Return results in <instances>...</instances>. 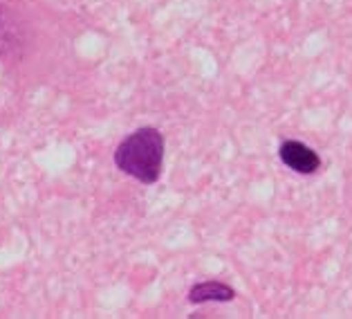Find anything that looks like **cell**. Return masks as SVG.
<instances>
[{
  "instance_id": "6da1fadb",
  "label": "cell",
  "mask_w": 352,
  "mask_h": 319,
  "mask_svg": "<svg viewBox=\"0 0 352 319\" xmlns=\"http://www.w3.org/2000/svg\"><path fill=\"white\" fill-rule=\"evenodd\" d=\"M162 162H164V135L151 126L137 128L115 151V165L119 171L133 176L144 185L157 183Z\"/></svg>"
},
{
  "instance_id": "7a4b0ae2",
  "label": "cell",
  "mask_w": 352,
  "mask_h": 319,
  "mask_svg": "<svg viewBox=\"0 0 352 319\" xmlns=\"http://www.w3.org/2000/svg\"><path fill=\"white\" fill-rule=\"evenodd\" d=\"M278 155L283 160V165H287L296 174H314L321 167V160L310 146L300 144V142H283Z\"/></svg>"
},
{
  "instance_id": "3957f363",
  "label": "cell",
  "mask_w": 352,
  "mask_h": 319,
  "mask_svg": "<svg viewBox=\"0 0 352 319\" xmlns=\"http://www.w3.org/2000/svg\"><path fill=\"white\" fill-rule=\"evenodd\" d=\"M234 297H236V292L222 281L197 283V286H193L191 292H188V301H191V304H207V301H231Z\"/></svg>"
}]
</instances>
